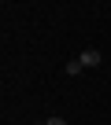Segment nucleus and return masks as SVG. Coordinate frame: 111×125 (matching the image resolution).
<instances>
[{"label": "nucleus", "instance_id": "nucleus-1", "mask_svg": "<svg viewBox=\"0 0 111 125\" xmlns=\"http://www.w3.org/2000/svg\"><path fill=\"white\" fill-rule=\"evenodd\" d=\"M78 59H82V66H85V70H89V66H100V52H96V48H85Z\"/></svg>", "mask_w": 111, "mask_h": 125}, {"label": "nucleus", "instance_id": "nucleus-2", "mask_svg": "<svg viewBox=\"0 0 111 125\" xmlns=\"http://www.w3.org/2000/svg\"><path fill=\"white\" fill-rule=\"evenodd\" d=\"M82 70H85V66H82V59H70V62H67V74H70V77H78Z\"/></svg>", "mask_w": 111, "mask_h": 125}, {"label": "nucleus", "instance_id": "nucleus-3", "mask_svg": "<svg viewBox=\"0 0 111 125\" xmlns=\"http://www.w3.org/2000/svg\"><path fill=\"white\" fill-rule=\"evenodd\" d=\"M44 125H67V121H63V118H48Z\"/></svg>", "mask_w": 111, "mask_h": 125}, {"label": "nucleus", "instance_id": "nucleus-4", "mask_svg": "<svg viewBox=\"0 0 111 125\" xmlns=\"http://www.w3.org/2000/svg\"><path fill=\"white\" fill-rule=\"evenodd\" d=\"M41 125H44V121H41Z\"/></svg>", "mask_w": 111, "mask_h": 125}, {"label": "nucleus", "instance_id": "nucleus-5", "mask_svg": "<svg viewBox=\"0 0 111 125\" xmlns=\"http://www.w3.org/2000/svg\"><path fill=\"white\" fill-rule=\"evenodd\" d=\"M107 74H111V70H107Z\"/></svg>", "mask_w": 111, "mask_h": 125}]
</instances>
